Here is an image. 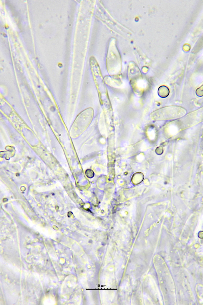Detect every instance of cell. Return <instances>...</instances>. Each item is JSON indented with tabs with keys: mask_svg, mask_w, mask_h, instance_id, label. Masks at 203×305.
Returning a JSON list of instances; mask_svg holds the SVG:
<instances>
[{
	"mask_svg": "<svg viewBox=\"0 0 203 305\" xmlns=\"http://www.w3.org/2000/svg\"><path fill=\"white\" fill-rule=\"evenodd\" d=\"M186 113L184 109L178 107H169L161 108L153 112L151 117L154 119L171 118L182 117Z\"/></svg>",
	"mask_w": 203,
	"mask_h": 305,
	"instance_id": "1",
	"label": "cell"
},
{
	"mask_svg": "<svg viewBox=\"0 0 203 305\" xmlns=\"http://www.w3.org/2000/svg\"><path fill=\"white\" fill-rule=\"evenodd\" d=\"M85 174L86 176L89 178L93 177L94 175L93 172L90 169L87 170L85 172Z\"/></svg>",
	"mask_w": 203,
	"mask_h": 305,
	"instance_id": "3",
	"label": "cell"
},
{
	"mask_svg": "<svg viewBox=\"0 0 203 305\" xmlns=\"http://www.w3.org/2000/svg\"><path fill=\"white\" fill-rule=\"evenodd\" d=\"M158 94L161 98L167 97L169 95V90L167 87L165 86H161L158 89Z\"/></svg>",
	"mask_w": 203,
	"mask_h": 305,
	"instance_id": "2",
	"label": "cell"
}]
</instances>
